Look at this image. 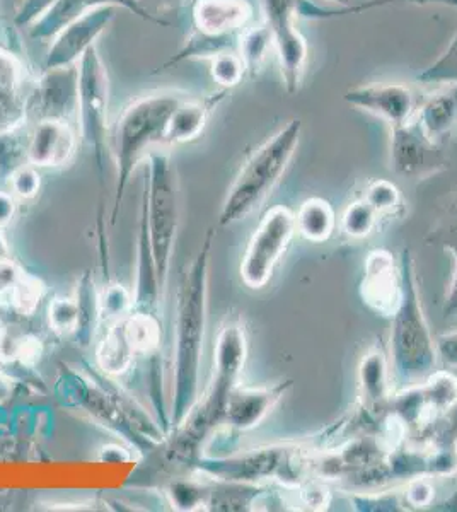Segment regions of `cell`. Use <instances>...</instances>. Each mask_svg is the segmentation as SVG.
<instances>
[{"label":"cell","instance_id":"obj_17","mask_svg":"<svg viewBox=\"0 0 457 512\" xmlns=\"http://www.w3.org/2000/svg\"><path fill=\"white\" fill-rule=\"evenodd\" d=\"M79 147V135L67 120L45 118L31 123L26 135V161L35 168H60L70 163Z\"/></svg>","mask_w":457,"mask_h":512},{"label":"cell","instance_id":"obj_27","mask_svg":"<svg viewBox=\"0 0 457 512\" xmlns=\"http://www.w3.org/2000/svg\"><path fill=\"white\" fill-rule=\"evenodd\" d=\"M122 321L128 342L137 355L156 354L162 338L161 321L157 313L132 309L127 316H123Z\"/></svg>","mask_w":457,"mask_h":512},{"label":"cell","instance_id":"obj_3","mask_svg":"<svg viewBox=\"0 0 457 512\" xmlns=\"http://www.w3.org/2000/svg\"><path fill=\"white\" fill-rule=\"evenodd\" d=\"M401 299L391 316L389 355L394 378L401 383H418L435 373L439 352L425 318L418 292L417 270L410 248H403L400 258Z\"/></svg>","mask_w":457,"mask_h":512},{"label":"cell","instance_id":"obj_6","mask_svg":"<svg viewBox=\"0 0 457 512\" xmlns=\"http://www.w3.org/2000/svg\"><path fill=\"white\" fill-rule=\"evenodd\" d=\"M145 173L142 226L151 246L159 289L164 292L180 229V183L168 152H149L145 156Z\"/></svg>","mask_w":457,"mask_h":512},{"label":"cell","instance_id":"obj_33","mask_svg":"<svg viewBox=\"0 0 457 512\" xmlns=\"http://www.w3.org/2000/svg\"><path fill=\"white\" fill-rule=\"evenodd\" d=\"M365 202L376 210L377 214L382 217H391L400 214L403 209V197H401L400 188L389 180H374L365 187Z\"/></svg>","mask_w":457,"mask_h":512},{"label":"cell","instance_id":"obj_43","mask_svg":"<svg viewBox=\"0 0 457 512\" xmlns=\"http://www.w3.org/2000/svg\"><path fill=\"white\" fill-rule=\"evenodd\" d=\"M21 274H23V270L16 267L9 258H2L0 260V313L9 311L11 289Z\"/></svg>","mask_w":457,"mask_h":512},{"label":"cell","instance_id":"obj_8","mask_svg":"<svg viewBox=\"0 0 457 512\" xmlns=\"http://www.w3.org/2000/svg\"><path fill=\"white\" fill-rule=\"evenodd\" d=\"M253 16L255 9L248 0H195L191 9L195 33L157 72L185 60L212 59L217 53L238 50L239 36L253 23Z\"/></svg>","mask_w":457,"mask_h":512},{"label":"cell","instance_id":"obj_5","mask_svg":"<svg viewBox=\"0 0 457 512\" xmlns=\"http://www.w3.org/2000/svg\"><path fill=\"white\" fill-rule=\"evenodd\" d=\"M301 134V120H289L249 156L227 192L219 226H231L248 217L272 193L296 154Z\"/></svg>","mask_w":457,"mask_h":512},{"label":"cell","instance_id":"obj_46","mask_svg":"<svg viewBox=\"0 0 457 512\" xmlns=\"http://www.w3.org/2000/svg\"><path fill=\"white\" fill-rule=\"evenodd\" d=\"M16 214V197L11 192H0V227L6 226Z\"/></svg>","mask_w":457,"mask_h":512},{"label":"cell","instance_id":"obj_16","mask_svg":"<svg viewBox=\"0 0 457 512\" xmlns=\"http://www.w3.org/2000/svg\"><path fill=\"white\" fill-rule=\"evenodd\" d=\"M360 297L376 315L382 318L394 315L401 299V270L391 251L377 248L367 255Z\"/></svg>","mask_w":457,"mask_h":512},{"label":"cell","instance_id":"obj_30","mask_svg":"<svg viewBox=\"0 0 457 512\" xmlns=\"http://www.w3.org/2000/svg\"><path fill=\"white\" fill-rule=\"evenodd\" d=\"M379 219L381 216L377 214L376 210L360 197L345 207L342 219H340V226H342L343 234L348 238L365 239L374 233Z\"/></svg>","mask_w":457,"mask_h":512},{"label":"cell","instance_id":"obj_32","mask_svg":"<svg viewBox=\"0 0 457 512\" xmlns=\"http://www.w3.org/2000/svg\"><path fill=\"white\" fill-rule=\"evenodd\" d=\"M43 296H45V286L41 284V280L23 272L12 286L9 311L23 318L33 316Z\"/></svg>","mask_w":457,"mask_h":512},{"label":"cell","instance_id":"obj_31","mask_svg":"<svg viewBox=\"0 0 457 512\" xmlns=\"http://www.w3.org/2000/svg\"><path fill=\"white\" fill-rule=\"evenodd\" d=\"M76 299L79 304V326L76 333L81 338V344L87 345L94 337L98 320H101L99 294L94 291V282L89 279V275H84Z\"/></svg>","mask_w":457,"mask_h":512},{"label":"cell","instance_id":"obj_15","mask_svg":"<svg viewBox=\"0 0 457 512\" xmlns=\"http://www.w3.org/2000/svg\"><path fill=\"white\" fill-rule=\"evenodd\" d=\"M118 7H99L86 16L76 19L60 31L52 40L48 50L45 69H67L76 67L89 48L96 45L101 33L116 18Z\"/></svg>","mask_w":457,"mask_h":512},{"label":"cell","instance_id":"obj_47","mask_svg":"<svg viewBox=\"0 0 457 512\" xmlns=\"http://www.w3.org/2000/svg\"><path fill=\"white\" fill-rule=\"evenodd\" d=\"M432 509H434V511L457 512V490L449 499L440 502L439 506L432 507Z\"/></svg>","mask_w":457,"mask_h":512},{"label":"cell","instance_id":"obj_11","mask_svg":"<svg viewBox=\"0 0 457 512\" xmlns=\"http://www.w3.org/2000/svg\"><path fill=\"white\" fill-rule=\"evenodd\" d=\"M301 6L302 0H261L263 23L272 33L280 74L289 94H296L301 89L309 60L306 38L297 28Z\"/></svg>","mask_w":457,"mask_h":512},{"label":"cell","instance_id":"obj_22","mask_svg":"<svg viewBox=\"0 0 457 512\" xmlns=\"http://www.w3.org/2000/svg\"><path fill=\"white\" fill-rule=\"evenodd\" d=\"M227 93L229 91L222 89L219 93L210 94L205 98L185 96L169 118L164 146H176V144L197 140L207 127L212 111L219 106L222 99L226 98Z\"/></svg>","mask_w":457,"mask_h":512},{"label":"cell","instance_id":"obj_9","mask_svg":"<svg viewBox=\"0 0 457 512\" xmlns=\"http://www.w3.org/2000/svg\"><path fill=\"white\" fill-rule=\"evenodd\" d=\"M77 122L81 139L91 147L98 168L103 171L108 134L110 79L96 45L77 64Z\"/></svg>","mask_w":457,"mask_h":512},{"label":"cell","instance_id":"obj_10","mask_svg":"<svg viewBox=\"0 0 457 512\" xmlns=\"http://www.w3.org/2000/svg\"><path fill=\"white\" fill-rule=\"evenodd\" d=\"M296 233V214L292 210L284 205L267 210L241 258L239 275L244 286L253 291L267 287Z\"/></svg>","mask_w":457,"mask_h":512},{"label":"cell","instance_id":"obj_21","mask_svg":"<svg viewBox=\"0 0 457 512\" xmlns=\"http://www.w3.org/2000/svg\"><path fill=\"white\" fill-rule=\"evenodd\" d=\"M292 388V381L284 379L272 386L260 388H234L227 400L224 424L234 431L244 432L260 425L267 415L277 407L278 402Z\"/></svg>","mask_w":457,"mask_h":512},{"label":"cell","instance_id":"obj_12","mask_svg":"<svg viewBox=\"0 0 457 512\" xmlns=\"http://www.w3.org/2000/svg\"><path fill=\"white\" fill-rule=\"evenodd\" d=\"M389 163L398 176L425 180L449 168L440 142L423 132L417 118L389 127Z\"/></svg>","mask_w":457,"mask_h":512},{"label":"cell","instance_id":"obj_20","mask_svg":"<svg viewBox=\"0 0 457 512\" xmlns=\"http://www.w3.org/2000/svg\"><path fill=\"white\" fill-rule=\"evenodd\" d=\"M360 410L371 424H382L391 407L388 354L381 344L372 345L359 364Z\"/></svg>","mask_w":457,"mask_h":512},{"label":"cell","instance_id":"obj_41","mask_svg":"<svg viewBox=\"0 0 457 512\" xmlns=\"http://www.w3.org/2000/svg\"><path fill=\"white\" fill-rule=\"evenodd\" d=\"M435 489L429 477L410 478L405 485V504L413 509H427L434 502Z\"/></svg>","mask_w":457,"mask_h":512},{"label":"cell","instance_id":"obj_29","mask_svg":"<svg viewBox=\"0 0 457 512\" xmlns=\"http://www.w3.org/2000/svg\"><path fill=\"white\" fill-rule=\"evenodd\" d=\"M41 355L40 340L29 333L14 332L11 326L0 328V361L33 366Z\"/></svg>","mask_w":457,"mask_h":512},{"label":"cell","instance_id":"obj_34","mask_svg":"<svg viewBox=\"0 0 457 512\" xmlns=\"http://www.w3.org/2000/svg\"><path fill=\"white\" fill-rule=\"evenodd\" d=\"M425 241L444 248L452 256L457 255V192L447 202L434 226L430 227Z\"/></svg>","mask_w":457,"mask_h":512},{"label":"cell","instance_id":"obj_50","mask_svg":"<svg viewBox=\"0 0 457 512\" xmlns=\"http://www.w3.org/2000/svg\"><path fill=\"white\" fill-rule=\"evenodd\" d=\"M7 391V384L6 381H4V378L0 376V396L4 395Z\"/></svg>","mask_w":457,"mask_h":512},{"label":"cell","instance_id":"obj_18","mask_svg":"<svg viewBox=\"0 0 457 512\" xmlns=\"http://www.w3.org/2000/svg\"><path fill=\"white\" fill-rule=\"evenodd\" d=\"M123 7L128 12L135 14L137 18L147 23L157 24V26H169L166 19L154 16L147 11L139 0H58L57 4L50 11L38 19L31 28H29V36L33 40L52 41L60 31L67 28L70 23H74L76 19L86 16L89 12L99 7Z\"/></svg>","mask_w":457,"mask_h":512},{"label":"cell","instance_id":"obj_44","mask_svg":"<svg viewBox=\"0 0 457 512\" xmlns=\"http://www.w3.org/2000/svg\"><path fill=\"white\" fill-rule=\"evenodd\" d=\"M440 361L447 367H457V330L456 332L442 333L435 340Z\"/></svg>","mask_w":457,"mask_h":512},{"label":"cell","instance_id":"obj_23","mask_svg":"<svg viewBox=\"0 0 457 512\" xmlns=\"http://www.w3.org/2000/svg\"><path fill=\"white\" fill-rule=\"evenodd\" d=\"M417 120L430 139L440 142L457 125V82L422 99Z\"/></svg>","mask_w":457,"mask_h":512},{"label":"cell","instance_id":"obj_2","mask_svg":"<svg viewBox=\"0 0 457 512\" xmlns=\"http://www.w3.org/2000/svg\"><path fill=\"white\" fill-rule=\"evenodd\" d=\"M248 359V337L239 320L220 325L214 344V364L209 388L198 398L186 419L174 429V449L185 460H197L198 451L210 434L224 424L227 400L238 388Z\"/></svg>","mask_w":457,"mask_h":512},{"label":"cell","instance_id":"obj_35","mask_svg":"<svg viewBox=\"0 0 457 512\" xmlns=\"http://www.w3.org/2000/svg\"><path fill=\"white\" fill-rule=\"evenodd\" d=\"M210 76L226 91L241 84L246 76V67L238 50H226L214 55L210 59Z\"/></svg>","mask_w":457,"mask_h":512},{"label":"cell","instance_id":"obj_7","mask_svg":"<svg viewBox=\"0 0 457 512\" xmlns=\"http://www.w3.org/2000/svg\"><path fill=\"white\" fill-rule=\"evenodd\" d=\"M311 453L301 446L272 444L246 449L224 458H202L193 461L195 472L215 482L249 483L265 485L280 483L299 489L307 478ZM311 472V470H309Z\"/></svg>","mask_w":457,"mask_h":512},{"label":"cell","instance_id":"obj_13","mask_svg":"<svg viewBox=\"0 0 457 512\" xmlns=\"http://www.w3.org/2000/svg\"><path fill=\"white\" fill-rule=\"evenodd\" d=\"M343 99L353 108L381 118L389 127L417 118L418 101L415 91L400 82H372L348 89Z\"/></svg>","mask_w":457,"mask_h":512},{"label":"cell","instance_id":"obj_25","mask_svg":"<svg viewBox=\"0 0 457 512\" xmlns=\"http://www.w3.org/2000/svg\"><path fill=\"white\" fill-rule=\"evenodd\" d=\"M389 4H410V6H444L457 9V0H384ZM417 81L423 84H454L457 82V28L452 35L446 50L439 57L427 65L422 72H418Z\"/></svg>","mask_w":457,"mask_h":512},{"label":"cell","instance_id":"obj_36","mask_svg":"<svg viewBox=\"0 0 457 512\" xmlns=\"http://www.w3.org/2000/svg\"><path fill=\"white\" fill-rule=\"evenodd\" d=\"M135 299L132 292L122 284H111L99 294V315L108 323L120 320L134 309Z\"/></svg>","mask_w":457,"mask_h":512},{"label":"cell","instance_id":"obj_14","mask_svg":"<svg viewBox=\"0 0 457 512\" xmlns=\"http://www.w3.org/2000/svg\"><path fill=\"white\" fill-rule=\"evenodd\" d=\"M77 77V65L67 69H45L29 91L28 122L45 118L69 122L70 115L77 111Z\"/></svg>","mask_w":457,"mask_h":512},{"label":"cell","instance_id":"obj_26","mask_svg":"<svg viewBox=\"0 0 457 512\" xmlns=\"http://www.w3.org/2000/svg\"><path fill=\"white\" fill-rule=\"evenodd\" d=\"M297 233L311 243H324L336 229V214L333 205L321 197L307 198L296 214Z\"/></svg>","mask_w":457,"mask_h":512},{"label":"cell","instance_id":"obj_40","mask_svg":"<svg viewBox=\"0 0 457 512\" xmlns=\"http://www.w3.org/2000/svg\"><path fill=\"white\" fill-rule=\"evenodd\" d=\"M58 0H19L12 23L16 28H31L38 19L43 18Z\"/></svg>","mask_w":457,"mask_h":512},{"label":"cell","instance_id":"obj_45","mask_svg":"<svg viewBox=\"0 0 457 512\" xmlns=\"http://www.w3.org/2000/svg\"><path fill=\"white\" fill-rule=\"evenodd\" d=\"M140 4L147 9V11L154 14V16H159L161 18V14L164 12L174 11V9H178V7L185 6L188 0H139Z\"/></svg>","mask_w":457,"mask_h":512},{"label":"cell","instance_id":"obj_1","mask_svg":"<svg viewBox=\"0 0 457 512\" xmlns=\"http://www.w3.org/2000/svg\"><path fill=\"white\" fill-rule=\"evenodd\" d=\"M215 231L205 234L197 256L181 279L174 320L173 393H171V431L190 414L198 402L203 340L209 309L210 255Z\"/></svg>","mask_w":457,"mask_h":512},{"label":"cell","instance_id":"obj_49","mask_svg":"<svg viewBox=\"0 0 457 512\" xmlns=\"http://www.w3.org/2000/svg\"><path fill=\"white\" fill-rule=\"evenodd\" d=\"M326 2H331V4H336V6H338V7L352 6V0H326Z\"/></svg>","mask_w":457,"mask_h":512},{"label":"cell","instance_id":"obj_28","mask_svg":"<svg viewBox=\"0 0 457 512\" xmlns=\"http://www.w3.org/2000/svg\"><path fill=\"white\" fill-rule=\"evenodd\" d=\"M272 47V33L268 30L267 24H249L238 41V53L246 67V76L256 77L260 74Z\"/></svg>","mask_w":457,"mask_h":512},{"label":"cell","instance_id":"obj_39","mask_svg":"<svg viewBox=\"0 0 457 512\" xmlns=\"http://www.w3.org/2000/svg\"><path fill=\"white\" fill-rule=\"evenodd\" d=\"M209 494L210 489L203 487L202 483L198 482L174 483L169 490L174 506L183 511H193L200 506H207Z\"/></svg>","mask_w":457,"mask_h":512},{"label":"cell","instance_id":"obj_37","mask_svg":"<svg viewBox=\"0 0 457 512\" xmlns=\"http://www.w3.org/2000/svg\"><path fill=\"white\" fill-rule=\"evenodd\" d=\"M48 323L58 335L77 332L79 326V304L76 297H55L48 304Z\"/></svg>","mask_w":457,"mask_h":512},{"label":"cell","instance_id":"obj_42","mask_svg":"<svg viewBox=\"0 0 457 512\" xmlns=\"http://www.w3.org/2000/svg\"><path fill=\"white\" fill-rule=\"evenodd\" d=\"M299 489H301L302 504L307 506V509L323 511L330 504V490L326 489L323 483L306 480Z\"/></svg>","mask_w":457,"mask_h":512},{"label":"cell","instance_id":"obj_48","mask_svg":"<svg viewBox=\"0 0 457 512\" xmlns=\"http://www.w3.org/2000/svg\"><path fill=\"white\" fill-rule=\"evenodd\" d=\"M9 251H7L6 241H4V236H2V227H0V260L2 258H9Z\"/></svg>","mask_w":457,"mask_h":512},{"label":"cell","instance_id":"obj_19","mask_svg":"<svg viewBox=\"0 0 457 512\" xmlns=\"http://www.w3.org/2000/svg\"><path fill=\"white\" fill-rule=\"evenodd\" d=\"M26 70L19 48L0 43V135L23 128L28 123L29 93L24 91Z\"/></svg>","mask_w":457,"mask_h":512},{"label":"cell","instance_id":"obj_24","mask_svg":"<svg viewBox=\"0 0 457 512\" xmlns=\"http://www.w3.org/2000/svg\"><path fill=\"white\" fill-rule=\"evenodd\" d=\"M135 357L137 352L128 342L122 318L110 323L96 350V364L99 369L106 376H123L130 371Z\"/></svg>","mask_w":457,"mask_h":512},{"label":"cell","instance_id":"obj_38","mask_svg":"<svg viewBox=\"0 0 457 512\" xmlns=\"http://www.w3.org/2000/svg\"><path fill=\"white\" fill-rule=\"evenodd\" d=\"M7 185L12 195L21 200H31L40 192L41 176L33 164L24 163L7 176Z\"/></svg>","mask_w":457,"mask_h":512},{"label":"cell","instance_id":"obj_4","mask_svg":"<svg viewBox=\"0 0 457 512\" xmlns=\"http://www.w3.org/2000/svg\"><path fill=\"white\" fill-rule=\"evenodd\" d=\"M178 91H156L130 101L116 120L115 159L116 192L113 200L111 221L115 222L122 207L128 181L134 175L137 164L145 159L151 146H164L169 118L185 99Z\"/></svg>","mask_w":457,"mask_h":512}]
</instances>
